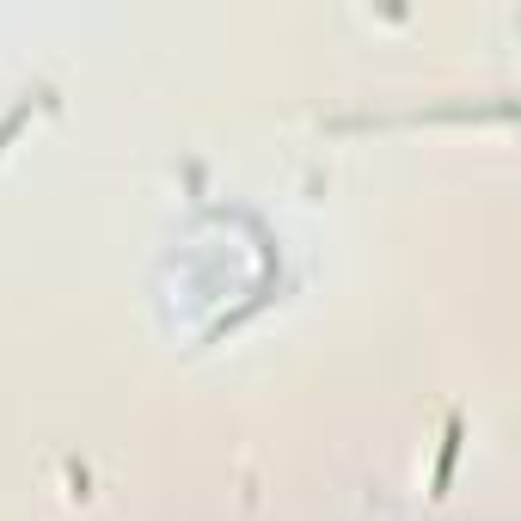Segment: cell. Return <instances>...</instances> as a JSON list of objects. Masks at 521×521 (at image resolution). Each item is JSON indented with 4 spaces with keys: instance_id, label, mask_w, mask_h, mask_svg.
I'll list each match as a JSON object with an SVG mask.
<instances>
[{
    "instance_id": "cell-1",
    "label": "cell",
    "mask_w": 521,
    "mask_h": 521,
    "mask_svg": "<svg viewBox=\"0 0 521 521\" xmlns=\"http://www.w3.org/2000/svg\"><path fill=\"white\" fill-rule=\"evenodd\" d=\"M454 454H460V417H448V436H442V460H436V497L454 479Z\"/></svg>"
}]
</instances>
